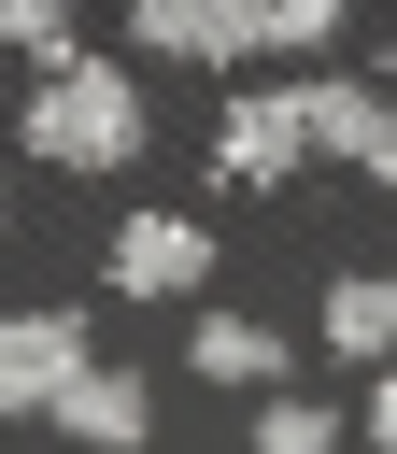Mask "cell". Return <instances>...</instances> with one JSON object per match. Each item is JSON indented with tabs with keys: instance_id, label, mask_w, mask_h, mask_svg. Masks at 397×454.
Here are the masks:
<instances>
[{
	"instance_id": "obj_1",
	"label": "cell",
	"mask_w": 397,
	"mask_h": 454,
	"mask_svg": "<svg viewBox=\"0 0 397 454\" xmlns=\"http://www.w3.org/2000/svg\"><path fill=\"white\" fill-rule=\"evenodd\" d=\"M156 57H255V43H326L340 0H128Z\"/></svg>"
},
{
	"instance_id": "obj_2",
	"label": "cell",
	"mask_w": 397,
	"mask_h": 454,
	"mask_svg": "<svg viewBox=\"0 0 397 454\" xmlns=\"http://www.w3.org/2000/svg\"><path fill=\"white\" fill-rule=\"evenodd\" d=\"M142 142V99H128V71H99V57H71L43 99H28V156H57V170H113Z\"/></svg>"
},
{
	"instance_id": "obj_3",
	"label": "cell",
	"mask_w": 397,
	"mask_h": 454,
	"mask_svg": "<svg viewBox=\"0 0 397 454\" xmlns=\"http://www.w3.org/2000/svg\"><path fill=\"white\" fill-rule=\"evenodd\" d=\"M85 383V326L71 312H14L0 326V411H57Z\"/></svg>"
},
{
	"instance_id": "obj_4",
	"label": "cell",
	"mask_w": 397,
	"mask_h": 454,
	"mask_svg": "<svg viewBox=\"0 0 397 454\" xmlns=\"http://www.w3.org/2000/svg\"><path fill=\"white\" fill-rule=\"evenodd\" d=\"M298 156H312V114H298V99H241V114L213 128V170H227V184H284Z\"/></svg>"
},
{
	"instance_id": "obj_5",
	"label": "cell",
	"mask_w": 397,
	"mask_h": 454,
	"mask_svg": "<svg viewBox=\"0 0 397 454\" xmlns=\"http://www.w3.org/2000/svg\"><path fill=\"white\" fill-rule=\"evenodd\" d=\"M298 114H312V142H326V156H354L369 184H397V114H383L369 85H298Z\"/></svg>"
},
{
	"instance_id": "obj_6",
	"label": "cell",
	"mask_w": 397,
	"mask_h": 454,
	"mask_svg": "<svg viewBox=\"0 0 397 454\" xmlns=\"http://www.w3.org/2000/svg\"><path fill=\"white\" fill-rule=\"evenodd\" d=\"M198 270H213V241H198L184 213H142V227L113 241V284H128V298H184Z\"/></svg>"
},
{
	"instance_id": "obj_7",
	"label": "cell",
	"mask_w": 397,
	"mask_h": 454,
	"mask_svg": "<svg viewBox=\"0 0 397 454\" xmlns=\"http://www.w3.org/2000/svg\"><path fill=\"white\" fill-rule=\"evenodd\" d=\"M184 355H198L213 383H284V340H269V326H241V312H213V326H198Z\"/></svg>"
},
{
	"instance_id": "obj_8",
	"label": "cell",
	"mask_w": 397,
	"mask_h": 454,
	"mask_svg": "<svg viewBox=\"0 0 397 454\" xmlns=\"http://www.w3.org/2000/svg\"><path fill=\"white\" fill-rule=\"evenodd\" d=\"M57 426H71V440H99V454H113V440H142V383H113V369H85V383L57 397Z\"/></svg>"
},
{
	"instance_id": "obj_9",
	"label": "cell",
	"mask_w": 397,
	"mask_h": 454,
	"mask_svg": "<svg viewBox=\"0 0 397 454\" xmlns=\"http://www.w3.org/2000/svg\"><path fill=\"white\" fill-rule=\"evenodd\" d=\"M326 340H340V355H397V284H383V270H354V284L326 298Z\"/></svg>"
},
{
	"instance_id": "obj_10",
	"label": "cell",
	"mask_w": 397,
	"mask_h": 454,
	"mask_svg": "<svg viewBox=\"0 0 397 454\" xmlns=\"http://www.w3.org/2000/svg\"><path fill=\"white\" fill-rule=\"evenodd\" d=\"M0 28H14V57L71 71V0H0Z\"/></svg>"
},
{
	"instance_id": "obj_11",
	"label": "cell",
	"mask_w": 397,
	"mask_h": 454,
	"mask_svg": "<svg viewBox=\"0 0 397 454\" xmlns=\"http://www.w3.org/2000/svg\"><path fill=\"white\" fill-rule=\"evenodd\" d=\"M326 440H340V426H326V411H298V397H284V411L255 426V454H326Z\"/></svg>"
},
{
	"instance_id": "obj_12",
	"label": "cell",
	"mask_w": 397,
	"mask_h": 454,
	"mask_svg": "<svg viewBox=\"0 0 397 454\" xmlns=\"http://www.w3.org/2000/svg\"><path fill=\"white\" fill-rule=\"evenodd\" d=\"M369 440H383V454H397V383H369Z\"/></svg>"
}]
</instances>
